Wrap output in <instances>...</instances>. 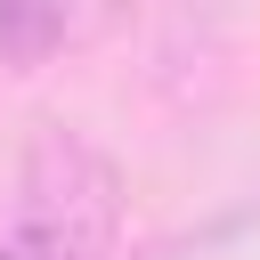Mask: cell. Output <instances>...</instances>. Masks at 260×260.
I'll return each mask as SVG.
<instances>
[{
    "label": "cell",
    "mask_w": 260,
    "mask_h": 260,
    "mask_svg": "<svg viewBox=\"0 0 260 260\" xmlns=\"http://www.w3.org/2000/svg\"><path fill=\"white\" fill-rule=\"evenodd\" d=\"M8 236L32 260H122V171L98 138L49 122L16 162Z\"/></svg>",
    "instance_id": "6da1fadb"
},
{
    "label": "cell",
    "mask_w": 260,
    "mask_h": 260,
    "mask_svg": "<svg viewBox=\"0 0 260 260\" xmlns=\"http://www.w3.org/2000/svg\"><path fill=\"white\" fill-rule=\"evenodd\" d=\"M114 8L122 0H0V65L8 73H41L73 41H89Z\"/></svg>",
    "instance_id": "7a4b0ae2"
},
{
    "label": "cell",
    "mask_w": 260,
    "mask_h": 260,
    "mask_svg": "<svg viewBox=\"0 0 260 260\" xmlns=\"http://www.w3.org/2000/svg\"><path fill=\"white\" fill-rule=\"evenodd\" d=\"M0 260H32V252H24V244H16V236H0Z\"/></svg>",
    "instance_id": "3957f363"
}]
</instances>
